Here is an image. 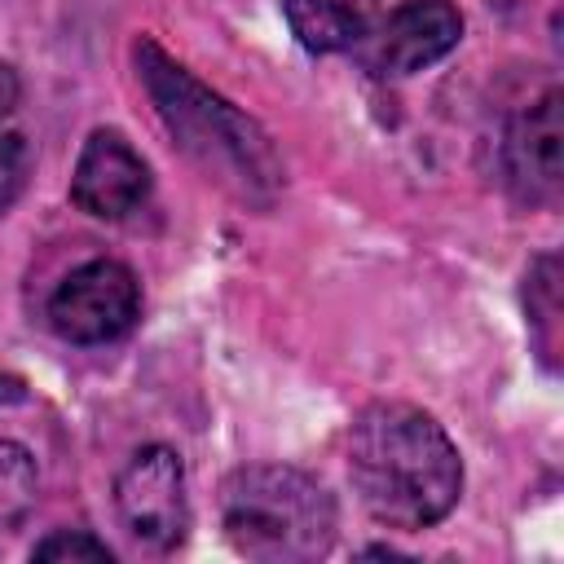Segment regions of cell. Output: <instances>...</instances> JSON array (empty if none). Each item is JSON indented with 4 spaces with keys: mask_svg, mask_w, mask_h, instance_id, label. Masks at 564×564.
Returning <instances> with one entry per match:
<instances>
[{
    "mask_svg": "<svg viewBox=\"0 0 564 564\" xmlns=\"http://www.w3.org/2000/svg\"><path fill=\"white\" fill-rule=\"evenodd\" d=\"M348 476L361 507L388 529H427L463 494V458L445 427L405 401H375L352 419Z\"/></svg>",
    "mask_w": 564,
    "mask_h": 564,
    "instance_id": "6da1fadb",
    "label": "cell"
},
{
    "mask_svg": "<svg viewBox=\"0 0 564 564\" xmlns=\"http://www.w3.org/2000/svg\"><path fill=\"white\" fill-rule=\"evenodd\" d=\"M132 57L176 150L234 198L269 207L282 189V159L269 132L238 106H229L220 93H212L203 79H194L154 40H137Z\"/></svg>",
    "mask_w": 564,
    "mask_h": 564,
    "instance_id": "7a4b0ae2",
    "label": "cell"
},
{
    "mask_svg": "<svg viewBox=\"0 0 564 564\" xmlns=\"http://www.w3.org/2000/svg\"><path fill=\"white\" fill-rule=\"evenodd\" d=\"M220 524L247 560L304 564L335 542V498L300 467H238L220 489Z\"/></svg>",
    "mask_w": 564,
    "mask_h": 564,
    "instance_id": "3957f363",
    "label": "cell"
},
{
    "mask_svg": "<svg viewBox=\"0 0 564 564\" xmlns=\"http://www.w3.org/2000/svg\"><path fill=\"white\" fill-rule=\"evenodd\" d=\"M141 313V282L119 260H88L70 269L48 295V326L70 344H110L132 330Z\"/></svg>",
    "mask_w": 564,
    "mask_h": 564,
    "instance_id": "277c9868",
    "label": "cell"
},
{
    "mask_svg": "<svg viewBox=\"0 0 564 564\" xmlns=\"http://www.w3.org/2000/svg\"><path fill=\"white\" fill-rule=\"evenodd\" d=\"M115 507L123 529L154 551H172L189 529V498H185V463L167 445L137 449L123 471L115 476Z\"/></svg>",
    "mask_w": 564,
    "mask_h": 564,
    "instance_id": "5b68a950",
    "label": "cell"
},
{
    "mask_svg": "<svg viewBox=\"0 0 564 564\" xmlns=\"http://www.w3.org/2000/svg\"><path fill=\"white\" fill-rule=\"evenodd\" d=\"M463 40V13L449 0H405L397 4L379 31L357 44L375 75H414L441 62Z\"/></svg>",
    "mask_w": 564,
    "mask_h": 564,
    "instance_id": "8992f818",
    "label": "cell"
},
{
    "mask_svg": "<svg viewBox=\"0 0 564 564\" xmlns=\"http://www.w3.org/2000/svg\"><path fill=\"white\" fill-rule=\"evenodd\" d=\"M150 198V167L145 159L128 145L123 132L97 128L75 163L70 176V203L97 220H123L141 212Z\"/></svg>",
    "mask_w": 564,
    "mask_h": 564,
    "instance_id": "52a82bcc",
    "label": "cell"
},
{
    "mask_svg": "<svg viewBox=\"0 0 564 564\" xmlns=\"http://www.w3.org/2000/svg\"><path fill=\"white\" fill-rule=\"evenodd\" d=\"M560 93L551 88L542 101H533L524 115L511 119L502 137V176L520 203H555L564 185L560 163Z\"/></svg>",
    "mask_w": 564,
    "mask_h": 564,
    "instance_id": "ba28073f",
    "label": "cell"
},
{
    "mask_svg": "<svg viewBox=\"0 0 564 564\" xmlns=\"http://www.w3.org/2000/svg\"><path fill=\"white\" fill-rule=\"evenodd\" d=\"M282 13L308 53H344L366 40V13L344 0H282Z\"/></svg>",
    "mask_w": 564,
    "mask_h": 564,
    "instance_id": "9c48e42d",
    "label": "cell"
},
{
    "mask_svg": "<svg viewBox=\"0 0 564 564\" xmlns=\"http://www.w3.org/2000/svg\"><path fill=\"white\" fill-rule=\"evenodd\" d=\"M524 313H529V330L533 344L542 352L546 366H555L560 357V260L546 251L533 260L529 278H524Z\"/></svg>",
    "mask_w": 564,
    "mask_h": 564,
    "instance_id": "30bf717a",
    "label": "cell"
},
{
    "mask_svg": "<svg viewBox=\"0 0 564 564\" xmlns=\"http://www.w3.org/2000/svg\"><path fill=\"white\" fill-rule=\"evenodd\" d=\"M18 106H22V79L13 66L0 62V212L18 198L26 181V137L18 123Z\"/></svg>",
    "mask_w": 564,
    "mask_h": 564,
    "instance_id": "8fae6325",
    "label": "cell"
},
{
    "mask_svg": "<svg viewBox=\"0 0 564 564\" xmlns=\"http://www.w3.org/2000/svg\"><path fill=\"white\" fill-rule=\"evenodd\" d=\"M40 498V471L26 445L0 436V529H13L31 516Z\"/></svg>",
    "mask_w": 564,
    "mask_h": 564,
    "instance_id": "7c38bea8",
    "label": "cell"
},
{
    "mask_svg": "<svg viewBox=\"0 0 564 564\" xmlns=\"http://www.w3.org/2000/svg\"><path fill=\"white\" fill-rule=\"evenodd\" d=\"M35 560H115L110 555V546L101 542V538H93V533H84V529H57V533H48L44 542H35V551H31Z\"/></svg>",
    "mask_w": 564,
    "mask_h": 564,
    "instance_id": "4fadbf2b",
    "label": "cell"
},
{
    "mask_svg": "<svg viewBox=\"0 0 564 564\" xmlns=\"http://www.w3.org/2000/svg\"><path fill=\"white\" fill-rule=\"evenodd\" d=\"M22 397H26V383H22V379H13V375H0V405L22 401Z\"/></svg>",
    "mask_w": 564,
    "mask_h": 564,
    "instance_id": "5bb4252c",
    "label": "cell"
}]
</instances>
